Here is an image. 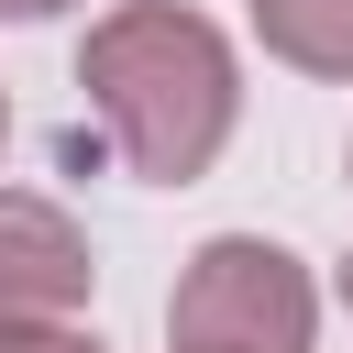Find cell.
<instances>
[{
  "mask_svg": "<svg viewBox=\"0 0 353 353\" xmlns=\"http://www.w3.org/2000/svg\"><path fill=\"white\" fill-rule=\"evenodd\" d=\"M77 88L110 132V154L143 188H188L221 165L232 121H243V66L221 44L210 11L188 0H110L77 44Z\"/></svg>",
  "mask_w": 353,
  "mask_h": 353,
  "instance_id": "1",
  "label": "cell"
},
{
  "mask_svg": "<svg viewBox=\"0 0 353 353\" xmlns=\"http://www.w3.org/2000/svg\"><path fill=\"white\" fill-rule=\"evenodd\" d=\"M309 331H320V287H309V265L287 243L210 232L176 265V298H165L176 353H309Z\"/></svg>",
  "mask_w": 353,
  "mask_h": 353,
  "instance_id": "2",
  "label": "cell"
},
{
  "mask_svg": "<svg viewBox=\"0 0 353 353\" xmlns=\"http://www.w3.org/2000/svg\"><path fill=\"white\" fill-rule=\"evenodd\" d=\"M99 287V254L88 232L44 199V188H0V331H44V320H77Z\"/></svg>",
  "mask_w": 353,
  "mask_h": 353,
  "instance_id": "3",
  "label": "cell"
},
{
  "mask_svg": "<svg viewBox=\"0 0 353 353\" xmlns=\"http://www.w3.org/2000/svg\"><path fill=\"white\" fill-rule=\"evenodd\" d=\"M254 33L298 77H353V0H254Z\"/></svg>",
  "mask_w": 353,
  "mask_h": 353,
  "instance_id": "4",
  "label": "cell"
},
{
  "mask_svg": "<svg viewBox=\"0 0 353 353\" xmlns=\"http://www.w3.org/2000/svg\"><path fill=\"white\" fill-rule=\"evenodd\" d=\"M0 353H110L88 320H44V331H0Z\"/></svg>",
  "mask_w": 353,
  "mask_h": 353,
  "instance_id": "5",
  "label": "cell"
},
{
  "mask_svg": "<svg viewBox=\"0 0 353 353\" xmlns=\"http://www.w3.org/2000/svg\"><path fill=\"white\" fill-rule=\"evenodd\" d=\"M55 11H77V0H0V22H55Z\"/></svg>",
  "mask_w": 353,
  "mask_h": 353,
  "instance_id": "6",
  "label": "cell"
},
{
  "mask_svg": "<svg viewBox=\"0 0 353 353\" xmlns=\"http://www.w3.org/2000/svg\"><path fill=\"white\" fill-rule=\"evenodd\" d=\"M342 309H353V254H342Z\"/></svg>",
  "mask_w": 353,
  "mask_h": 353,
  "instance_id": "7",
  "label": "cell"
},
{
  "mask_svg": "<svg viewBox=\"0 0 353 353\" xmlns=\"http://www.w3.org/2000/svg\"><path fill=\"white\" fill-rule=\"evenodd\" d=\"M0 143H11V99H0Z\"/></svg>",
  "mask_w": 353,
  "mask_h": 353,
  "instance_id": "8",
  "label": "cell"
}]
</instances>
